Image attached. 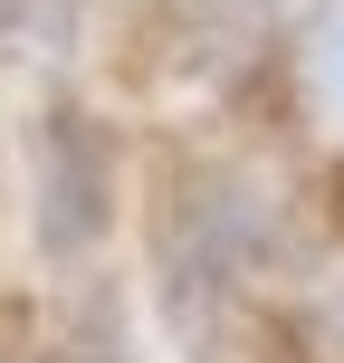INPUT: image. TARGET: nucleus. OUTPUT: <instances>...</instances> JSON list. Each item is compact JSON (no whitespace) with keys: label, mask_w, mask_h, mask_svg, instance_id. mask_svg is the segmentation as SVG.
Instances as JSON below:
<instances>
[{"label":"nucleus","mask_w":344,"mask_h":363,"mask_svg":"<svg viewBox=\"0 0 344 363\" xmlns=\"http://www.w3.org/2000/svg\"><path fill=\"white\" fill-rule=\"evenodd\" d=\"M96 144H87V125H57L48 134V239L57 249H77V239H96Z\"/></svg>","instance_id":"nucleus-1"},{"label":"nucleus","mask_w":344,"mask_h":363,"mask_svg":"<svg viewBox=\"0 0 344 363\" xmlns=\"http://www.w3.org/2000/svg\"><path fill=\"white\" fill-rule=\"evenodd\" d=\"M306 96L316 115H344V0H326L306 19Z\"/></svg>","instance_id":"nucleus-2"}]
</instances>
